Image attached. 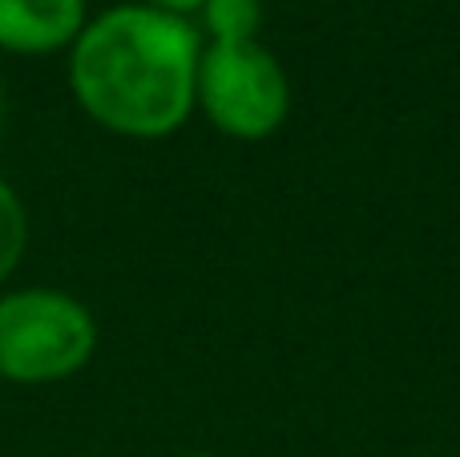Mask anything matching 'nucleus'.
<instances>
[{
  "label": "nucleus",
  "instance_id": "obj_5",
  "mask_svg": "<svg viewBox=\"0 0 460 457\" xmlns=\"http://www.w3.org/2000/svg\"><path fill=\"white\" fill-rule=\"evenodd\" d=\"M262 0H207L199 8V32L207 45H234L259 40Z\"/></svg>",
  "mask_w": 460,
  "mask_h": 457
},
{
  "label": "nucleus",
  "instance_id": "obj_4",
  "mask_svg": "<svg viewBox=\"0 0 460 457\" xmlns=\"http://www.w3.org/2000/svg\"><path fill=\"white\" fill-rule=\"evenodd\" d=\"M89 0H0V53L57 57L69 53L89 21Z\"/></svg>",
  "mask_w": 460,
  "mask_h": 457
},
{
  "label": "nucleus",
  "instance_id": "obj_6",
  "mask_svg": "<svg viewBox=\"0 0 460 457\" xmlns=\"http://www.w3.org/2000/svg\"><path fill=\"white\" fill-rule=\"evenodd\" d=\"M32 243V223H29V207H24L21 191L0 175V288L16 275V267L24 264Z\"/></svg>",
  "mask_w": 460,
  "mask_h": 457
},
{
  "label": "nucleus",
  "instance_id": "obj_7",
  "mask_svg": "<svg viewBox=\"0 0 460 457\" xmlns=\"http://www.w3.org/2000/svg\"><path fill=\"white\" fill-rule=\"evenodd\" d=\"M137 4H150V8H158V13H170V16H199V8L207 4V0H137Z\"/></svg>",
  "mask_w": 460,
  "mask_h": 457
},
{
  "label": "nucleus",
  "instance_id": "obj_8",
  "mask_svg": "<svg viewBox=\"0 0 460 457\" xmlns=\"http://www.w3.org/2000/svg\"><path fill=\"white\" fill-rule=\"evenodd\" d=\"M4 113H8V97H4V81H0V130H4Z\"/></svg>",
  "mask_w": 460,
  "mask_h": 457
},
{
  "label": "nucleus",
  "instance_id": "obj_9",
  "mask_svg": "<svg viewBox=\"0 0 460 457\" xmlns=\"http://www.w3.org/2000/svg\"><path fill=\"white\" fill-rule=\"evenodd\" d=\"M186 457H210V453H186Z\"/></svg>",
  "mask_w": 460,
  "mask_h": 457
},
{
  "label": "nucleus",
  "instance_id": "obj_2",
  "mask_svg": "<svg viewBox=\"0 0 460 457\" xmlns=\"http://www.w3.org/2000/svg\"><path fill=\"white\" fill-rule=\"evenodd\" d=\"M93 308L49 283L0 288V381L16 389H45L73 381L97 356Z\"/></svg>",
  "mask_w": 460,
  "mask_h": 457
},
{
  "label": "nucleus",
  "instance_id": "obj_3",
  "mask_svg": "<svg viewBox=\"0 0 460 457\" xmlns=\"http://www.w3.org/2000/svg\"><path fill=\"white\" fill-rule=\"evenodd\" d=\"M194 110H202L210 126L234 142H262L283 130L291 113V81L279 57L259 40H234V45L202 40Z\"/></svg>",
  "mask_w": 460,
  "mask_h": 457
},
{
  "label": "nucleus",
  "instance_id": "obj_1",
  "mask_svg": "<svg viewBox=\"0 0 460 457\" xmlns=\"http://www.w3.org/2000/svg\"><path fill=\"white\" fill-rule=\"evenodd\" d=\"M202 32L186 16L150 4L93 13L65 53V81L97 130L129 142H162L194 113Z\"/></svg>",
  "mask_w": 460,
  "mask_h": 457
}]
</instances>
